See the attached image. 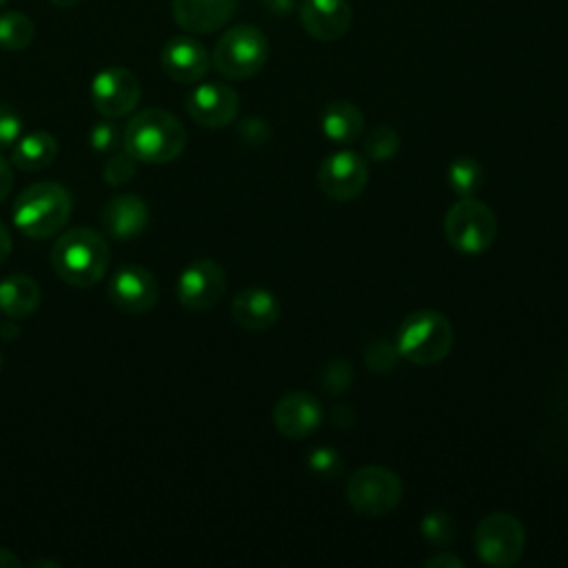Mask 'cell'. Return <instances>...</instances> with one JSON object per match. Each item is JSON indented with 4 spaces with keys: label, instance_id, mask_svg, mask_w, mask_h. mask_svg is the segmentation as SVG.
I'll return each instance as SVG.
<instances>
[{
    "label": "cell",
    "instance_id": "5",
    "mask_svg": "<svg viewBox=\"0 0 568 568\" xmlns=\"http://www.w3.org/2000/svg\"><path fill=\"white\" fill-rule=\"evenodd\" d=\"M268 58V40L253 24H235L215 42L211 64L229 80L253 78Z\"/></svg>",
    "mask_w": 568,
    "mask_h": 568
},
{
    "label": "cell",
    "instance_id": "12",
    "mask_svg": "<svg viewBox=\"0 0 568 568\" xmlns=\"http://www.w3.org/2000/svg\"><path fill=\"white\" fill-rule=\"evenodd\" d=\"M106 293L115 308L138 315L151 311L158 304L160 286L149 268L140 264H124L111 275Z\"/></svg>",
    "mask_w": 568,
    "mask_h": 568
},
{
    "label": "cell",
    "instance_id": "40",
    "mask_svg": "<svg viewBox=\"0 0 568 568\" xmlns=\"http://www.w3.org/2000/svg\"><path fill=\"white\" fill-rule=\"evenodd\" d=\"M51 4L60 7V9H69V7H75L80 0H49Z\"/></svg>",
    "mask_w": 568,
    "mask_h": 568
},
{
    "label": "cell",
    "instance_id": "26",
    "mask_svg": "<svg viewBox=\"0 0 568 568\" xmlns=\"http://www.w3.org/2000/svg\"><path fill=\"white\" fill-rule=\"evenodd\" d=\"M419 530L430 546L444 548L455 537V521L446 510H430L419 519Z\"/></svg>",
    "mask_w": 568,
    "mask_h": 568
},
{
    "label": "cell",
    "instance_id": "38",
    "mask_svg": "<svg viewBox=\"0 0 568 568\" xmlns=\"http://www.w3.org/2000/svg\"><path fill=\"white\" fill-rule=\"evenodd\" d=\"M20 566H22V561L13 550L0 548V568H20Z\"/></svg>",
    "mask_w": 568,
    "mask_h": 568
},
{
    "label": "cell",
    "instance_id": "27",
    "mask_svg": "<svg viewBox=\"0 0 568 568\" xmlns=\"http://www.w3.org/2000/svg\"><path fill=\"white\" fill-rule=\"evenodd\" d=\"M397 357H399V353H397L395 342H390L386 337H377V339L368 342L364 348V362H366L368 371L377 373V375H388L395 368Z\"/></svg>",
    "mask_w": 568,
    "mask_h": 568
},
{
    "label": "cell",
    "instance_id": "25",
    "mask_svg": "<svg viewBox=\"0 0 568 568\" xmlns=\"http://www.w3.org/2000/svg\"><path fill=\"white\" fill-rule=\"evenodd\" d=\"M399 133L393 126L379 124L364 135V153L373 162H388L399 151Z\"/></svg>",
    "mask_w": 568,
    "mask_h": 568
},
{
    "label": "cell",
    "instance_id": "13",
    "mask_svg": "<svg viewBox=\"0 0 568 568\" xmlns=\"http://www.w3.org/2000/svg\"><path fill=\"white\" fill-rule=\"evenodd\" d=\"M240 98L222 82H202L186 95V113L200 126L224 129L237 118Z\"/></svg>",
    "mask_w": 568,
    "mask_h": 568
},
{
    "label": "cell",
    "instance_id": "32",
    "mask_svg": "<svg viewBox=\"0 0 568 568\" xmlns=\"http://www.w3.org/2000/svg\"><path fill=\"white\" fill-rule=\"evenodd\" d=\"M22 120L16 109L9 104H0V149H9L20 140Z\"/></svg>",
    "mask_w": 568,
    "mask_h": 568
},
{
    "label": "cell",
    "instance_id": "14",
    "mask_svg": "<svg viewBox=\"0 0 568 568\" xmlns=\"http://www.w3.org/2000/svg\"><path fill=\"white\" fill-rule=\"evenodd\" d=\"M324 419L322 404L306 390H291L273 406V426L288 439H304L313 435Z\"/></svg>",
    "mask_w": 568,
    "mask_h": 568
},
{
    "label": "cell",
    "instance_id": "19",
    "mask_svg": "<svg viewBox=\"0 0 568 568\" xmlns=\"http://www.w3.org/2000/svg\"><path fill=\"white\" fill-rule=\"evenodd\" d=\"M100 224L106 235L115 240H133L142 235L149 224V206L135 193L113 195L102 209Z\"/></svg>",
    "mask_w": 568,
    "mask_h": 568
},
{
    "label": "cell",
    "instance_id": "28",
    "mask_svg": "<svg viewBox=\"0 0 568 568\" xmlns=\"http://www.w3.org/2000/svg\"><path fill=\"white\" fill-rule=\"evenodd\" d=\"M135 171H138V160L122 146L106 158L102 166V180L111 186H122L135 178Z\"/></svg>",
    "mask_w": 568,
    "mask_h": 568
},
{
    "label": "cell",
    "instance_id": "34",
    "mask_svg": "<svg viewBox=\"0 0 568 568\" xmlns=\"http://www.w3.org/2000/svg\"><path fill=\"white\" fill-rule=\"evenodd\" d=\"M331 422L335 428H351L355 424V410L348 404H339L331 410Z\"/></svg>",
    "mask_w": 568,
    "mask_h": 568
},
{
    "label": "cell",
    "instance_id": "29",
    "mask_svg": "<svg viewBox=\"0 0 568 568\" xmlns=\"http://www.w3.org/2000/svg\"><path fill=\"white\" fill-rule=\"evenodd\" d=\"M122 138H124V129L120 124H115L111 118L95 122L89 131V144L98 153L118 151L122 146Z\"/></svg>",
    "mask_w": 568,
    "mask_h": 568
},
{
    "label": "cell",
    "instance_id": "8",
    "mask_svg": "<svg viewBox=\"0 0 568 568\" xmlns=\"http://www.w3.org/2000/svg\"><path fill=\"white\" fill-rule=\"evenodd\" d=\"M346 501L357 515L384 517L393 513L404 495L402 479L384 466H359L346 481Z\"/></svg>",
    "mask_w": 568,
    "mask_h": 568
},
{
    "label": "cell",
    "instance_id": "4",
    "mask_svg": "<svg viewBox=\"0 0 568 568\" xmlns=\"http://www.w3.org/2000/svg\"><path fill=\"white\" fill-rule=\"evenodd\" d=\"M455 331L439 311L422 308L404 317L397 328L395 346L399 357L417 366L439 364L453 348Z\"/></svg>",
    "mask_w": 568,
    "mask_h": 568
},
{
    "label": "cell",
    "instance_id": "1",
    "mask_svg": "<svg viewBox=\"0 0 568 568\" xmlns=\"http://www.w3.org/2000/svg\"><path fill=\"white\" fill-rule=\"evenodd\" d=\"M186 140V129L173 113L164 109H142L126 122L122 146L138 162L166 164L184 153Z\"/></svg>",
    "mask_w": 568,
    "mask_h": 568
},
{
    "label": "cell",
    "instance_id": "21",
    "mask_svg": "<svg viewBox=\"0 0 568 568\" xmlns=\"http://www.w3.org/2000/svg\"><path fill=\"white\" fill-rule=\"evenodd\" d=\"M322 133L335 144H351L364 133V113L348 100H333L324 106Z\"/></svg>",
    "mask_w": 568,
    "mask_h": 568
},
{
    "label": "cell",
    "instance_id": "39",
    "mask_svg": "<svg viewBox=\"0 0 568 568\" xmlns=\"http://www.w3.org/2000/svg\"><path fill=\"white\" fill-rule=\"evenodd\" d=\"M18 333H20V328H18V324H13V320L9 317L7 322H2L0 324V337H4V339H13V337H18Z\"/></svg>",
    "mask_w": 568,
    "mask_h": 568
},
{
    "label": "cell",
    "instance_id": "18",
    "mask_svg": "<svg viewBox=\"0 0 568 568\" xmlns=\"http://www.w3.org/2000/svg\"><path fill=\"white\" fill-rule=\"evenodd\" d=\"M231 317L246 331H268L280 320V300L264 286H246L235 293Z\"/></svg>",
    "mask_w": 568,
    "mask_h": 568
},
{
    "label": "cell",
    "instance_id": "41",
    "mask_svg": "<svg viewBox=\"0 0 568 568\" xmlns=\"http://www.w3.org/2000/svg\"><path fill=\"white\" fill-rule=\"evenodd\" d=\"M7 4V0H0V7H4Z\"/></svg>",
    "mask_w": 568,
    "mask_h": 568
},
{
    "label": "cell",
    "instance_id": "31",
    "mask_svg": "<svg viewBox=\"0 0 568 568\" xmlns=\"http://www.w3.org/2000/svg\"><path fill=\"white\" fill-rule=\"evenodd\" d=\"M306 464H308V470L320 477V479H333L339 475L342 470V457L335 448H328V446H317L308 453L306 457Z\"/></svg>",
    "mask_w": 568,
    "mask_h": 568
},
{
    "label": "cell",
    "instance_id": "23",
    "mask_svg": "<svg viewBox=\"0 0 568 568\" xmlns=\"http://www.w3.org/2000/svg\"><path fill=\"white\" fill-rule=\"evenodd\" d=\"M36 24L22 11H2L0 13V49L22 51L33 42Z\"/></svg>",
    "mask_w": 568,
    "mask_h": 568
},
{
    "label": "cell",
    "instance_id": "35",
    "mask_svg": "<svg viewBox=\"0 0 568 568\" xmlns=\"http://www.w3.org/2000/svg\"><path fill=\"white\" fill-rule=\"evenodd\" d=\"M426 566H430V568H464V561L457 555L442 550V552L433 555L430 559H426Z\"/></svg>",
    "mask_w": 568,
    "mask_h": 568
},
{
    "label": "cell",
    "instance_id": "2",
    "mask_svg": "<svg viewBox=\"0 0 568 568\" xmlns=\"http://www.w3.org/2000/svg\"><path fill=\"white\" fill-rule=\"evenodd\" d=\"M106 240L93 229L64 231L51 248V266L55 275L78 288L98 284L109 266Z\"/></svg>",
    "mask_w": 568,
    "mask_h": 568
},
{
    "label": "cell",
    "instance_id": "36",
    "mask_svg": "<svg viewBox=\"0 0 568 568\" xmlns=\"http://www.w3.org/2000/svg\"><path fill=\"white\" fill-rule=\"evenodd\" d=\"M13 189V171H11V164L0 158V204L7 200V195L11 193Z\"/></svg>",
    "mask_w": 568,
    "mask_h": 568
},
{
    "label": "cell",
    "instance_id": "42",
    "mask_svg": "<svg viewBox=\"0 0 568 568\" xmlns=\"http://www.w3.org/2000/svg\"><path fill=\"white\" fill-rule=\"evenodd\" d=\"M0 368H2V353H0Z\"/></svg>",
    "mask_w": 568,
    "mask_h": 568
},
{
    "label": "cell",
    "instance_id": "30",
    "mask_svg": "<svg viewBox=\"0 0 568 568\" xmlns=\"http://www.w3.org/2000/svg\"><path fill=\"white\" fill-rule=\"evenodd\" d=\"M351 382H353V366L342 357L328 359L320 373V384L331 395L344 393L351 386Z\"/></svg>",
    "mask_w": 568,
    "mask_h": 568
},
{
    "label": "cell",
    "instance_id": "10",
    "mask_svg": "<svg viewBox=\"0 0 568 568\" xmlns=\"http://www.w3.org/2000/svg\"><path fill=\"white\" fill-rule=\"evenodd\" d=\"M368 164L355 151H335L320 164L317 184L335 202H351L366 189Z\"/></svg>",
    "mask_w": 568,
    "mask_h": 568
},
{
    "label": "cell",
    "instance_id": "24",
    "mask_svg": "<svg viewBox=\"0 0 568 568\" xmlns=\"http://www.w3.org/2000/svg\"><path fill=\"white\" fill-rule=\"evenodd\" d=\"M448 178V186L459 195V197H470L479 191V186L484 184V169L475 158L468 155H459L448 164L446 171Z\"/></svg>",
    "mask_w": 568,
    "mask_h": 568
},
{
    "label": "cell",
    "instance_id": "11",
    "mask_svg": "<svg viewBox=\"0 0 568 568\" xmlns=\"http://www.w3.org/2000/svg\"><path fill=\"white\" fill-rule=\"evenodd\" d=\"M226 291V273L215 260H195L178 277V302L189 311L213 308Z\"/></svg>",
    "mask_w": 568,
    "mask_h": 568
},
{
    "label": "cell",
    "instance_id": "37",
    "mask_svg": "<svg viewBox=\"0 0 568 568\" xmlns=\"http://www.w3.org/2000/svg\"><path fill=\"white\" fill-rule=\"evenodd\" d=\"M11 246H13V240H11V233L9 229L4 226V222L0 220V262H4L11 253Z\"/></svg>",
    "mask_w": 568,
    "mask_h": 568
},
{
    "label": "cell",
    "instance_id": "3",
    "mask_svg": "<svg viewBox=\"0 0 568 568\" xmlns=\"http://www.w3.org/2000/svg\"><path fill=\"white\" fill-rule=\"evenodd\" d=\"M71 195L58 182H36L13 202V224L31 240L58 235L71 215Z\"/></svg>",
    "mask_w": 568,
    "mask_h": 568
},
{
    "label": "cell",
    "instance_id": "33",
    "mask_svg": "<svg viewBox=\"0 0 568 568\" xmlns=\"http://www.w3.org/2000/svg\"><path fill=\"white\" fill-rule=\"evenodd\" d=\"M237 138L248 146H264L271 138V129L262 118H244L237 124Z\"/></svg>",
    "mask_w": 568,
    "mask_h": 568
},
{
    "label": "cell",
    "instance_id": "15",
    "mask_svg": "<svg viewBox=\"0 0 568 568\" xmlns=\"http://www.w3.org/2000/svg\"><path fill=\"white\" fill-rule=\"evenodd\" d=\"M162 71L180 84L200 82L211 69V55L206 47L191 36H175L164 42L160 51Z\"/></svg>",
    "mask_w": 568,
    "mask_h": 568
},
{
    "label": "cell",
    "instance_id": "17",
    "mask_svg": "<svg viewBox=\"0 0 568 568\" xmlns=\"http://www.w3.org/2000/svg\"><path fill=\"white\" fill-rule=\"evenodd\" d=\"M237 0H171L173 20L186 33L206 36L222 29L235 13Z\"/></svg>",
    "mask_w": 568,
    "mask_h": 568
},
{
    "label": "cell",
    "instance_id": "6",
    "mask_svg": "<svg viewBox=\"0 0 568 568\" xmlns=\"http://www.w3.org/2000/svg\"><path fill=\"white\" fill-rule=\"evenodd\" d=\"M444 235L455 251L479 255L488 251L497 237V217L488 204L473 195L459 197L446 211Z\"/></svg>",
    "mask_w": 568,
    "mask_h": 568
},
{
    "label": "cell",
    "instance_id": "16",
    "mask_svg": "<svg viewBox=\"0 0 568 568\" xmlns=\"http://www.w3.org/2000/svg\"><path fill=\"white\" fill-rule=\"evenodd\" d=\"M351 20L353 11L348 0H302L300 4L304 31L320 42L339 40L348 31Z\"/></svg>",
    "mask_w": 568,
    "mask_h": 568
},
{
    "label": "cell",
    "instance_id": "9",
    "mask_svg": "<svg viewBox=\"0 0 568 568\" xmlns=\"http://www.w3.org/2000/svg\"><path fill=\"white\" fill-rule=\"evenodd\" d=\"M140 80L124 67H106L91 80V102L102 118H124L140 102Z\"/></svg>",
    "mask_w": 568,
    "mask_h": 568
},
{
    "label": "cell",
    "instance_id": "20",
    "mask_svg": "<svg viewBox=\"0 0 568 568\" xmlns=\"http://www.w3.org/2000/svg\"><path fill=\"white\" fill-rule=\"evenodd\" d=\"M42 300L40 286L24 273H11L0 280V311L11 320L29 317Z\"/></svg>",
    "mask_w": 568,
    "mask_h": 568
},
{
    "label": "cell",
    "instance_id": "7",
    "mask_svg": "<svg viewBox=\"0 0 568 568\" xmlns=\"http://www.w3.org/2000/svg\"><path fill=\"white\" fill-rule=\"evenodd\" d=\"M473 546L486 566L508 568L524 555L526 528L513 513H488L475 526Z\"/></svg>",
    "mask_w": 568,
    "mask_h": 568
},
{
    "label": "cell",
    "instance_id": "22",
    "mask_svg": "<svg viewBox=\"0 0 568 568\" xmlns=\"http://www.w3.org/2000/svg\"><path fill=\"white\" fill-rule=\"evenodd\" d=\"M58 158V140L47 131H33L22 135L13 151L11 162L20 171H42Z\"/></svg>",
    "mask_w": 568,
    "mask_h": 568
}]
</instances>
